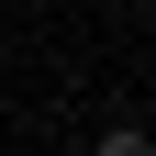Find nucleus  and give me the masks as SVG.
Segmentation results:
<instances>
[{
  "label": "nucleus",
  "mask_w": 156,
  "mask_h": 156,
  "mask_svg": "<svg viewBox=\"0 0 156 156\" xmlns=\"http://www.w3.org/2000/svg\"><path fill=\"white\" fill-rule=\"evenodd\" d=\"M89 156H156V134H145V123H112V134H101Z\"/></svg>",
  "instance_id": "f257e3e1"
}]
</instances>
